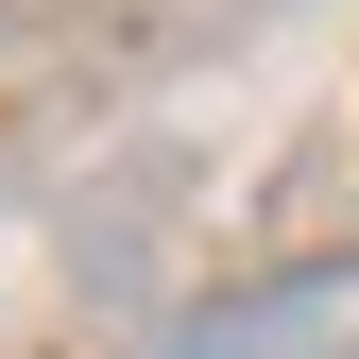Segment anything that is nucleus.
Returning <instances> with one entry per match:
<instances>
[]
</instances>
